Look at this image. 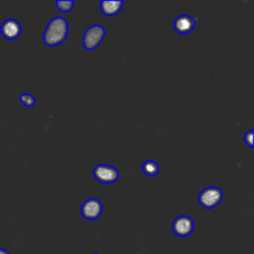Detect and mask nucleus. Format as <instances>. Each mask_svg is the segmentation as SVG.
Segmentation results:
<instances>
[{
	"label": "nucleus",
	"instance_id": "nucleus-1",
	"mask_svg": "<svg viewBox=\"0 0 254 254\" xmlns=\"http://www.w3.org/2000/svg\"><path fill=\"white\" fill-rule=\"evenodd\" d=\"M67 34L68 24L66 20L63 17H55L49 22L44 32L43 40L47 46L55 47L64 43Z\"/></svg>",
	"mask_w": 254,
	"mask_h": 254
},
{
	"label": "nucleus",
	"instance_id": "nucleus-2",
	"mask_svg": "<svg viewBox=\"0 0 254 254\" xmlns=\"http://www.w3.org/2000/svg\"><path fill=\"white\" fill-rule=\"evenodd\" d=\"M105 36V30L100 25H93L87 28L82 37V45L85 50L92 51L98 47Z\"/></svg>",
	"mask_w": 254,
	"mask_h": 254
},
{
	"label": "nucleus",
	"instance_id": "nucleus-3",
	"mask_svg": "<svg viewBox=\"0 0 254 254\" xmlns=\"http://www.w3.org/2000/svg\"><path fill=\"white\" fill-rule=\"evenodd\" d=\"M222 198V190L217 187H207L198 194V202L201 206L208 209L217 206Z\"/></svg>",
	"mask_w": 254,
	"mask_h": 254
},
{
	"label": "nucleus",
	"instance_id": "nucleus-4",
	"mask_svg": "<svg viewBox=\"0 0 254 254\" xmlns=\"http://www.w3.org/2000/svg\"><path fill=\"white\" fill-rule=\"evenodd\" d=\"M92 175L101 184H113L118 180L119 174L116 168L105 165V164H99L97 165L93 171Z\"/></svg>",
	"mask_w": 254,
	"mask_h": 254
},
{
	"label": "nucleus",
	"instance_id": "nucleus-5",
	"mask_svg": "<svg viewBox=\"0 0 254 254\" xmlns=\"http://www.w3.org/2000/svg\"><path fill=\"white\" fill-rule=\"evenodd\" d=\"M81 215L88 220L97 219L102 213V203L99 199L91 197L87 198L81 204Z\"/></svg>",
	"mask_w": 254,
	"mask_h": 254
},
{
	"label": "nucleus",
	"instance_id": "nucleus-6",
	"mask_svg": "<svg viewBox=\"0 0 254 254\" xmlns=\"http://www.w3.org/2000/svg\"><path fill=\"white\" fill-rule=\"evenodd\" d=\"M172 228L176 235L180 237H187L193 231L194 223L192 218H190V216L180 215L174 219Z\"/></svg>",
	"mask_w": 254,
	"mask_h": 254
},
{
	"label": "nucleus",
	"instance_id": "nucleus-7",
	"mask_svg": "<svg viewBox=\"0 0 254 254\" xmlns=\"http://www.w3.org/2000/svg\"><path fill=\"white\" fill-rule=\"evenodd\" d=\"M0 32H1V35L5 39L12 41V40L17 39L21 35L22 27L17 20L7 19L1 24Z\"/></svg>",
	"mask_w": 254,
	"mask_h": 254
},
{
	"label": "nucleus",
	"instance_id": "nucleus-8",
	"mask_svg": "<svg viewBox=\"0 0 254 254\" xmlns=\"http://www.w3.org/2000/svg\"><path fill=\"white\" fill-rule=\"evenodd\" d=\"M195 26L194 18L189 15H180L174 21V28L179 34H189Z\"/></svg>",
	"mask_w": 254,
	"mask_h": 254
},
{
	"label": "nucleus",
	"instance_id": "nucleus-9",
	"mask_svg": "<svg viewBox=\"0 0 254 254\" xmlns=\"http://www.w3.org/2000/svg\"><path fill=\"white\" fill-rule=\"evenodd\" d=\"M123 4L124 2L122 0H116V1L102 0L100 1V10L105 16L112 17L121 11Z\"/></svg>",
	"mask_w": 254,
	"mask_h": 254
},
{
	"label": "nucleus",
	"instance_id": "nucleus-10",
	"mask_svg": "<svg viewBox=\"0 0 254 254\" xmlns=\"http://www.w3.org/2000/svg\"><path fill=\"white\" fill-rule=\"evenodd\" d=\"M143 173L148 177H154L159 173V165L152 160H147L142 165Z\"/></svg>",
	"mask_w": 254,
	"mask_h": 254
},
{
	"label": "nucleus",
	"instance_id": "nucleus-11",
	"mask_svg": "<svg viewBox=\"0 0 254 254\" xmlns=\"http://www.w3.org/2000/svg\"><path fill=\"white\" fill-rule=\"evenodd\" d=\"M56 5L58 7V9L62 12H69L72 7H73V1L72 0H68V1H57Z\"/></svg>",
	"mask_w": 254,
	"mask_h": 254
},
{
	"label": "nucleus",
	"instance_id": "nucleus-12",
	"mask_svg": "<svg viewBox=\"0 0 254 254\" xmlns=\"http://www.w3.org/2000/svg\"><path fill=\"white\" fill-rule=\"evenodd\" d=\"M20 101L28 107H32L35 104V98L33 95L29 94V93H23L22 95H20Z\"/></svg>",
	"mask_w": 254,
	"mask_h": 254
},
{
	"label": "nucleus",
	"instance_id": "nucleus-13",
	"mask_svg": "<svg viewBox=\"0 0 254 254\" xmlns=\"http://www.w3.org/2000/svg\"><path fill=\"white\" fill-rule=\"evenodd\" d=\"M253 134H254L253 130H250V131L246 132L244 135V142L250 148H253Z\"/></svg>",
	"mask_w": 254,
	"mask_h": 254
},
{
	"label": "nucleus",
	"instance_id": "nucleus-14",
	"mask_svg": "<svg viewBox=\"0 0 254 254\" xmlns=\"http://www.w3.org/2000/svg\"><path fill=\"white\" fill-rule=\"evenodd\" d=\"M0 254H10L7 250L3 249V248H0Z\"/></svg>",
	"mask_w": 254,
	"mask_h": 254
},
{
	"label": "nucleus",
	"instance_id": "nucleus-15",
	"mask_svg": "<svg viewBox=\"0 0 254 254\" xmlns=\"http://www.w3.org/2000/svg\"><path fill=\"white\" fill-rule=\"evenodd\" d=\"M93 254H98V253H93Z\"/></svg>",
	"mask_w": 254,
	"mask_h": 254
}]
</instances>
